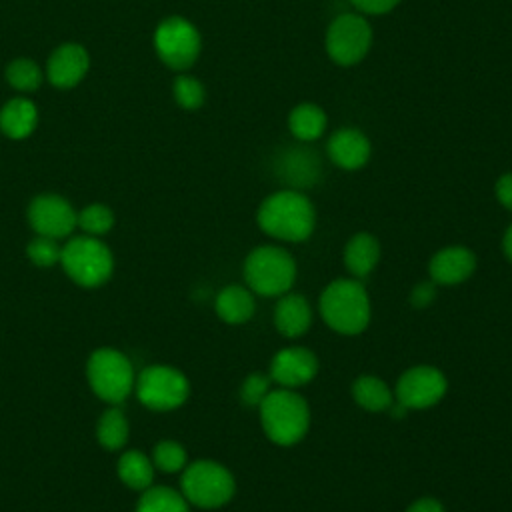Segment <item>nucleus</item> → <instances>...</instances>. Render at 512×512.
<instances>
[{
  "label": "nucleus",
  "mask_w": 512,
  "mask_h": 512,
  "mask_svg": "<svg viewBox=\"0 0 512 512\" xmlns=\"http://www.w3.org/2000/svg\"><path fill=\"white\" fill-rule=\"evenodd\" d=\"M258 226L272 238L284 242L306 240L316 224L312 202L298 190L270 194L258 208Z\"/></svg>",
  "instance_id": "f257e3e1"
},
{
  "label": "nucleus",
  "mask_w": 512,
  "mask_h": 512,
  "mask_svg": "<svg viewBox=\"0 0 512 512\" xmlns=\"http://www.w3.org/2000/svg\"><path fill=\"white\" fill-rule=\"evenodd\" d=\"M324 322L340 334H360L370 322V300L360 280L338 278L320 296Z\"/></svg>",
  "instance_id": "f03ea898"
},
{
  "label": "nucleus",
  "mask_w": 512,
  "mask_h": 512,
  "mask_svg": "<svg viewBox=\"0 0 512 512\" xmlns=\"http://www.w3.org/2000/svg\"><path fill=\"white\" fill-rule=\"evenodd\" d=\"M258 408L264 434L274 444L292 446L308 432V404L300 394L292 392L290 388L270 390Z\"/></svg>",
  "instance_id": "7ed1b4c3"
},
{
  "label": "nucleus",
  "mask_w": 512,
  "mask_h": 512,
  "mask_svg": "<svg viewBox=\"0 0 512 512\" xmlns=\"http://www.w3.org/2000/svg\"><path fill=\"white\" fill-rule=\"evenodd\" d=\"M296 278L294 258L278 246H258L244 262V280L260 296L286 294Z\"/></svg>",
  "instance_id": "20e7f679"
},
{
  "label": "nucleus",
  "mask_w": 512,
  "mask_h": 512,
  "mask_svg": "<svg viewBox=\"0 0 512 512\" xmlns=\"http://www.w3.org/2000/svg\"><path fill=\"white\" fill-rule=\"evenodd\" d=\"M60 264L76 284L84 288H94L110 278L114 258L102 240L84 234L68 240L62 246Z\"/></svg>",
  "instance_id": "39448f33"
},
{
  "label": "nucleus",
  "mask_w": 512,
  "mask_h": 512,
  "mask_svg": "<svg viewBox=\"0 0 512 512\" xmlns=\"http://www.w3.org/2000/svg\"><path fill=\"white\" fill-rule=\"evenodd\" d=\"M86 376L92 392L108 404L124 402L136 382L130 360L114 348L94 350L86 364Z\"/></svg>",
  "instance_id": "423d86ee"
},
{
  "label": "nucleus",
  "mask_w": 512,
  "mask_h": 512,
  "mask_svg": "<svg viewBox=\"0 0 512 512\" xmlns=\"http://www.w3.org/2000/svg\"><path fill=\"white\" fill-rule=\"evenodd\" d=\"M180 488L188 504L210 510L224 506L234 496L236 482L222 464L212 460H196L184 468Z\"/></svg>",
  "instance_id": "0eeeda50"
},
{
  "label": "nucleus",
  "mask_w": 512,
  "mask_h": 512,
  "mask_svg": "<svg viewBox=\"0 0 512 512\" xmlns=\"http://www.w3.org/2000/svg\"><path fill=\"white\" fill-rule=\"evenodd\" d=\"M134 390L138 394V400L146 408L166 412L186 402L190 394V384L180 370L164 364H154L144 368L136 376Z\"/></svg>",
  "instance_id": "6e6552de"
},
{
  "label": "nucleus",
  "mask_w": 512,
  "mask_h": 512,
  "mask_svg": "<svg viewBox=\"0 0 512 512\" xmlns=\"http://www.w3.org/2000/svg\"><path fill=\"white\" fill-rule=\"evenodd\" d=\"M372 28L360 14H340L326 30V52L340 66L358 64L370 50Z\"/></svg>",
  "instance_id": "1a4fd4ad"
},
{
  "label": "nucleus",
  "mask_w": 512,
  "mask_h": 512,
  "mask_svg": "<svg viewBox=\"0 0 512 512\" xmlns=\"http://www.w3.org/2000/svg\"><path fill=\"white\" fill-rule=\"evenodd\" d=\"M154 48L166 66L186 70L200 54V34L188 20L170 16L156 28Z\"/></svg>",
  "instance_id": "9d476101"
},
{
  "label": "nucleus",
  "mask_w": 512,
  "mask_h": 512,
  "mask_svg": "<svg viewBox=\"0 0 512 512\" xmlns=\"http://www.w3.org/2000/svg\"><path fill=\"white\" fill-rule=\"evenodd\" d=\"M446 378L438 368L432 366H416L406 370L396 384V400L398 404L408 410L430 408L442 400L446 394Z\"/></svg>",
  "instance_id": "9b49d317"
},
{
  "label": "nucleus",
  "mask_w": 512,
  "mask_h": 512,
  "mask_svg": "<svg viewBox=\"0 0 512 512\" xmlns=\"http://www.w3.org/2000/svg\"><path fill=\"white\" fill-rule=\"evenodd\" d=\"M28 222L38 236L60 240L70 236L78 226V214L62 196L42 194L30 202Z\"/></svg>",
  "instance_id": "f8f14e48"
},
{
  "label": "nucleus",
  "mask_w": 512,
  "mask_h": 512,
  "mask_svg": "<svg viewBox=\"0 0 512 512\" xmlns=\"http://www.w3.org/2000/svg\"><path fill=\"white\" fill-rule=\"evenodd\" d=\"M318 372L314 352L302 346L280 350L270 364V378L284 388H296L310 382Z\"/></svg>",
  "instance_id": "ddd939ff"
},
{
  "label": "nucleus",
  "mask_w": 512,
  "mask_h": 512,
  "mask_svg": "<svg viewBox=\"0 0 512 512\" xmlns=\"http://www.w3.org/2000/svg\"><path fill=\"white\" fill-rule=\"evenodd\" d=\"M476 268V256L466 246H448L434 254L430 260V278L434 284H460Z\"/></svg>",
  "instance_id": "4468645a"
},
{
  "label": "nucleus",
  "mask_w": 512,
  "mask_h": 512,
  "mask_svg": "<svg viewBox=\"0 0 512 512\" xmlns=\"http://www.w3.org/2000/svg\"><path fill=\"white\" fill-rule=\"evenodd\" d=\"M326 148L330 160L344 170L362 168L370 158V140L356 128H340L332 132Z\"/></svg>",
  "instance_id": "2eb2a0df"
},
{
  "label": "nucleus",
  "mask_w": 512,
  "mask_h": 512,
  "mask_svg": "<svg viewBox=\"0 0 512 512\" xmlns=\"http://www.w3.org/2000/svg\"><path fill=\"white\" fill-rule=\"evenodd\" d=\"M88 54L78 44H64L48 60V78L58 88L76 86L88 72Z\"/></svg>",
  "instance_id": "dca6fc26"
},
{
  "label": "nucleus",
  "mask_w": 512,
  "mask_h": 512,
  "mask_svg": "<svg viewBox=\"0 0 512 512\" xmlns=\"http://www.w3.org/2000/svg\"><path fill=\"white\" fill-rule=\"evenodd\" d=\"M274 324L286 338L302 336L312 324V308L302 294H284L274 310Z\"/></svg>",
  "instance_id": "f3484780"
},
{
  "label": "nucleus",
  "mask_w": 512,
  "mask_h": 512,
  "mask_svg": "<svg viewBox=\"0 0 512 512\" xmlns=\"http://www.w3.org/2000/svg\"><path fill=\"white\" fill-rule=\"evenodd\" d=\"M278 174L294 188L312 186L320 176L318 156L306 148H290L278 160Z\"/></svg>",
  "instance_id": "a211bd4d"
},
{
  "label": "nucleus",
  "mask_w": 512,
  "mask_h": 512,
  "mask_svg": "<svg viewBox=\"0 0 512 512\" xmlns=\"http://www.w3.org/2000/svg\"><path fill=\"white\" fill-rule=\"evenodd\" d=\"M380 258V244L378 240L368 232L354 234L346 248H344V262L352 276L358 280L366 278L378 264Z\"/></svg>",
  "instance_id": "6ab92c4d"
},
{
  "label": "nucleus",
  "mask_w": 512,
  "mask_h": 512,
  "mask_svg": "<svg viewBox=\"0 0 512 512\" xmlns=\"http://www.w3.org/2000/svg\"><path fill=\"white\" fill-rule=\"evenodd\" d=\"M36 106L26 98H14L0 110V130L14 140L26 138L36 128Z\"/></svg>",
  "instance_id": "aec40b11"
},
{
  "label": "nucleus",
  "mask_w": 512,
  "mask_h": 512,
  "mask_svg": "<svg viewBox=\"0 0 512 512\" xmlns=\"http://www.w3.org/2000/svg\"><path fill=\"white\" fill-rule=\"evenodd\" d=\"M256 304L250 290L242 286H226L216 296V314L228 324H242L254 316Z\"/></svg>",
  "instance_id": "412c9836"
},
{
  "label": "nucleus",
  "mask_w": 512,
  "mask_h": 512,
  "mask_svg": "<svg viewBox=\"0 0 512 512\" xmlns=\"http://www.w3.org/2000/svg\"><path fill=\"white\" fill-rule=\"evenodd\" d=\"M116 472L124 486L132 488V490H140V492L150 488L152 480H154V464L140 450H126L118 458Z\"/></svg>",
  "instance_id": "4be33fe9"
},
{
  "label": "nucleus",
  "mask_w": 512,
  "mask_h": 512,
  "mask_svg": "<svg viewBox=\"0 0 512 512\" xmlns=\"http://www.w3.org/2000/svg\"><path fill=\"white\" fill-rule=\"evenodd\" d=\"M288 128L294 138L302 142H312L320 138L326 130V112L312 102L298 104L288 116Z\"/></svg>",
  "instance_id": "5701e85b"
},
{
  "label": "nucleus",
  "mask_w": 512,
  "mask_h": 512,
  "mask_svg": "<svg viewBox=\"0 0 512 512\" xmlns=\"http://www.w3.org/2000/svg\"><path fill=\"white\" fill-rule=\"evenodd\" d=\"M352 396L358 406L368 412H382L392 406V392L390 388L376 376H360L352 386Z\"/></svg>",
  "instance_id": "b1692460"
},
{
  "label": "nucleus",
  "mask_w": 512,
  "mask_h": 512,
  "mask_svg": "<svg viewBox=\"0 0 512 512\" xmlns=\"http://www.w3.org/2000/svg\"><path fill=\"white\" fill-rule=\"evenodd\" d=\"M128 420L120 408L114 404L102 412L98 424H96V438L98 444L106 450H120L128 440Z\"/></svg>",
  "instance_id": "393cba45"
},
{
  "label": "nucleus",
  "mask_w": 512,
  "mask_h": 512,
  "mask_svg": "<svg viewBox=\"0 0 512 512\" xmlns=\"http://www.w3.org/2000/svg\"><path fill=\"white\" fill-rule=\"evenodd\" d=\"M136 512H190L182 492L168 486H150L142 490Z\"/></svg>",
  "instance_id": "a878e982"
},
{
  "label": "nucleus",
  "mask_w": 512,
  "mask_h": 512,
  "mask_svg": "<svg viewBox=\"0 0 512 512\" xmlns=\"http://www.w3.org/2000/svg\"><path fill=\"white\" fill-rule=\"evenodd\" d=\"M186 450L182 444L174 442V440H162L154 446L152 452V464L154 468L172 474V472H180L186 468Z\"/></svg>",
  "instance_id": "bb28decb"
},
{
  "label": "nucleus",
  "mask_w": 512,
  "mask_h": 512,
  "mask_svg": "<svg viewBox=\"0 0 512 512\" xmlns=\"http://www.w3.org/2000/svg\"><path fill=\"white\" fill-rule=\"evenodd\" d=\"M6 78H8L12 88L28 92V90H36L40 86L42 72H40L36 62L20 58V60H14V62L8 64Z\"/></svg>",
  "instance_id": "cd10ccee"
},
{
  "label": "nucleus",
  "mask_w": 512,
  "mask_h": 512,
  "mask_svg": "<svg viewBox=\"0 0 512 512\" xmlns=\"http://www.w3.org/2000/svg\"><path fill=\"white\" fill-rule=\"evenodd\" d=\"M78 226L88 236H102L114 226V214L104 204H90L78 214Z\"/></svg>",
  "instance_id": "c85d7f7f"
},
{
  "label": "nucleus",
  "mask_w": 512,
  "mask_h": 512,
  "mask_svg": "<svg viewBox=\"0 0 512 512\" xmlns=\"http://www.w3.org/2000/svg\"><path fill=\"white\" fill-rule=\"evenodd\" d=\"M26 254H28V258H30L32 264H36V266H40V268H50V266H54V264H60L62 246L58 244L56 238L36 236L34 240L28 242Z\"/></svg>",
  "instance_id": "c756f323"
},
{
  "label": "nucleus",
  "mask_w": 512,
  "mask_h": 512,
  "mask_svg": "<svg viewBox=\"0 0 512 512\" xmlns=\"http://www.w3.org/2000/svg\"><path fill=\"white\" fill-rule=\"evenodd\" d=\"M174 98L184 110H196L204 104V86L192 76H180L174 82Z\"/></svg>",
  "instance_id": "7c9ffc66"
},
{
  "label": "nucleus",
  "mask_w": 512,
  "mask_h": 512,
  "mask_svg": "<svg viewBox=\"0 0 512 512\" xmlns=\"http://www.w3.org/2000/svg\"><path fill=\"white\" fill-rule=\"evenodd\" d=\"M270 382L272 378H268L262 372H254L250 374L240 388V398L246 406H260V402L266 398V394L270 392Z\"/></svg>",
  "instance_id": "2f4dec72"
},
{
  "label": "nucleus",
  "mask_w": 512,
  "mask_h": 512,
  "mask_svg": "<svg viewBox=\"0 0 512 512\" xmlns=\"http://www.w3.org/2000/svg\"><path fill=\"white\" fill-rule=\"evenodd\" d=\"M360 12L364 14H386L390 12L400 0H350Z\"/></svg>",
  "instance_id": "473e14b6"
},
{
  "label": "nucleus",
  "mask_w": 512,
  "mask_h": 512,
  "mask_svg": "<svg viewBox=\"0 0 512 512\" xmlns=\"http://www.w3.org/2000/svg\"><path fill=\"white\" fill-rule=\"evenodd\" d=\"M496 198L498 202L512 212V172L502 174L496 182Z\"/></svg>",
  "instance_id": "72a5a7b5"
},
{
  "label": "nucleus",
  "mask_w": 512,
  "mask_h": 512,
  "mask_svg": "<svg viewBox=\"0 0 512 512\" xmlns=\"http://www.w3.org/2000/svg\"><path fill=\"white\" fill-rule=\"evenodd\" d=\"M432 296H434V284H430V282L418 284L412 292V302L416 306H426L432 300Z\"/></svg>",
  "instance_id": "f704fd0d"
},
{
  "label": "nucleus",
  "mask_w": 512,
  "mask_h": 512,
  "mask_svg": "<svg viewBox=\"0 0 512 512\" xmlns=\"http://www.w3.org/2000/svg\"><path fill=\"white\" fill-rule=\"evenodd\" d=\"M406 512H444V508L434 498H420L414 504H410Z\"/></svg>",
  "instance_id": "c9c22d12"
},
{
  "label": "nucleus",
  "mask_w": 512,
  "mask_h": 512,
  "mask_svg": "<svg viewBox=\"0 0 512 512\" xmlns=\"http://www.w3.org/2000/svg\"><path fill=\"white\" fill-rule=\"evenodd\" d=\"M502 246H504V254L508 256V260L512 262V224L508 226V230H506V234H504V242H502Z\"/></svg>",
  "instance_id": "e433bc0d"
}]
</instances>
